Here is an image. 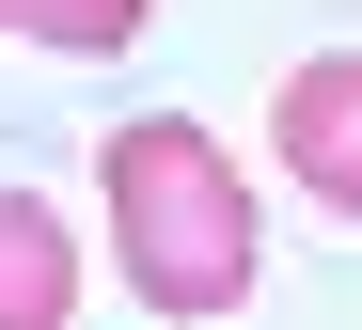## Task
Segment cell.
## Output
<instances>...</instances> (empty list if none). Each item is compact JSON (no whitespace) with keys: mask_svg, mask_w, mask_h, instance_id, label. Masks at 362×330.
<instances>
[{"mask_svg":"<svg viewBox=\"0 0 362 330\" xmlns=\"http://www.w3.org/2000/svg\"><path fill=\"white\" fill-rule=\"evenodd\" d=\"M95 205H110V252H127L142 314H173V330L236 314V299H252V268H268L252 173H236V142H221V126H189V110H127V126H110Z\"/></svg>","mask_w":362,"mask_h":330,"instance_id":"1","label":"cell"},{"mask_svg":"<svg viewBox=\"0 0 362 330\" xmlns=\"http://www.w3.org/2000/svg\"><path fill=\"white\" fill-rule=\"evenodd\" d=\"M268 158L315 189L331 220H362V47H315V63H284V95H268Z\"/></svg>","mask_w":362,"mask_h":330,"instance_id":"2","label":"cell"},{"mask_svg":"<svg viewBox=\"0 0 362 330\" xmlns=\"http://www.w3.org/2000/svg\"><path fill=\"white\" fill-rule=\"evenodd\" d=\"M64 314H79V236H64V205L0 189V330H64Z\"/></svg>","mask_w":362,"mask_h":330,"instance_id":"3","label":"cell"},{"mask_svg":"<svg viewBox=\"0 0 362 330\" xmlns=\"http://www.w3.org/2000/svg\"><path fill=\"white\" fill-rule=\"evenodd\" d=\"M158 0H0V32L16 47H64V63H110V47H142Z\"/></svg>","mask_w":362,"mask_h":330,"instance_id":"4","label":"cell"}]
</instances>
